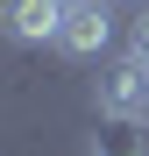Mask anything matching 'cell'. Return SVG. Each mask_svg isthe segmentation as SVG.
<instances>
[{"label": "cell", "instance_id": "obj_7", "mask_svg": "<svg viewBox=\"0 0 149 156\" xmlns=\"http://www.w3.org/2000/svg\"><path fill=\"white\" fill-rule=\"evenodd\" d=\"M114 7H121V0H114ZM135 7H142V0H135Z\"/></svg>", "mask_w": 149, "mask_h": 156}, {"label": "cell", "instance_id": "obj_2", "mask_svg": "<svg viewBox=\"0 0 149 156\" xmlns=\"http://www.w3.org/2000/svg\"><path fill=\"white\" fill-rule=\"evenodd\" d=\"M64 14H71V0H21L14 14H0V29H7V43H57L64 36Z\"/></svg>", "mask_w": 149, "mask_h": 156}, {"label": "cell", "instance_id": "obj_5", "mask_svg": "<svg viewBox=\"0 0 149 156\" xmlns=\"http://www.w3.org/2000/svg\"><path fill=\"white\" fill-rule=\"evenodd\" d=\"M128 57H142V64H149V0L128 14Z\"/></svg>", "mask_w": 149, "mask_h": 156}, {"label": "cell", "instance_id": "obj_4", "mask_svg": "<svg viewBox=\"0 0 149 156\" xmlns=\"http://www.w3.org/2000/svg\"><path fill=\"white\" fill-rule=\"evenodd\" d=\"M92 156H149V121L142 114H99Z\"/></svg>", "mask_w": 149, "mask_h": 156}, {"label": "cell", "instance_id": "obj_3", "mask_svg": "<svg viewBox=\"0 0 149 156\" xmlns=\"http://www.w3.org/2000/svg\"><path fill=\"white\" fill-rule=\"evenodd\" d=\"M57 50H64V57H107V50H114V7H71Z\"/></svg>", "mask_w": 149, "mask_h": 156}, {"label": "cell", "instance_id": "obj_6", "mask_svg": "<svg viewBox=\"0 0 149 156\" xmlns=\"http://www.w3.org/2000/svg\"><path fill=\"white\" fill-rule=\"evenodd\" d=\"M14 7H21V0H0V14H14Z\"/></svg>", "mask_w": 149, "mask_h": 156}, {"label": "cell", "instance_id": "obj_1", "mask_svg": "<svg viewBox=\"0 0 149 156\" xmlns=\"http://www.w3.org/2000/svg\"><path fill=\"white\" fill-rule=\"evenodd\" d=\"M92 99H99V114H142L149 121V64L121 50V57L92 78Z\"/></svg>", "mask_w": 149, "mask_h": 156}]
</instances>
